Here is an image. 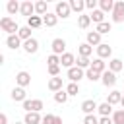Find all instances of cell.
I'll return each mask as SVG.
<instances>
[{
	"instance_id": "obj_1",
	"label": "cell",
	"mask_w": 124,
	"mask_h": 124,
	"mask_svg": "<svg viewBox=\"0 0 124 124\" xmlns=\"http://www.w3.org/2000/svg\"><path fill=\"white\" fill-rule=\"evenodd\" d=\"M0 27H2V31H6L8 35H17L19 33V27H17V23L12 19V17H2L0 19Z\"/></svg>"
},
{
	"instance_id": "obj_2",
	"label": "cell",
	"mask_w": 124,
	"mask_h": 124,
	"mask_svg": "<svg viewBox=\"0 0 124 124\" xmlns=\"http://www.w3.org/2000/svg\"><path fill=\"white\" fill-rule=\"evenodd\" d=\"M54 14L58 16V17H62V19H66V17H70V14H72V8H70V2H58L56 4V8H54Z\"/></svg>"
},
{
	"instance_id": "obj_3",
	"label": "cell",
	"mask_w": 124,
	"mask_h": 124,
	"mask_svg": "<svg viewBox=\"0 0 124 124\" xmlns=\"http://www.w3.org/2000/svg\"><path fill=\"white\" fill-rule=\"evenodd\" d=\"M112 21H114V23H122V21H124V0L114 2V10H112Z\"/></svg>"
},
{
	"instance_id": "obj_4",
	"label": "cell",
	"mask_w": 124,
	"mask_h": 124,
	"mask_svg": "<svg viewBox=\"0 0 124 124\" xmlns=\"http://www.w3.org/2000/svg\"><path fill=\"white\" fill-rule=\"evenodd\" d=\"M43 107H45V105H43L41 99H27V101H23V108H25L27 112H39Z\"/></svg>"
},
{
	"instance_id": "obj_5",
	"label": "cell",
	"mask_w": 124,
	"mask_h": 124,
	"mask_svg": "<svg viewBox=\"0 0 124 124\" xmlns=\"http://www.w3.org/2000/svg\"><path fill=\"white\" fill-rule=\"evenodd\" d=\"M66 76H68V79H70V81H74V83H78V81H79L81 78H85V72H83L81 68H78V66H74V68H70V70H68V74H66Z\"/></svg>"
},
{
	"instance_id": "obj_6",
	"label": "cell",
	"mask_w": 124,
	"mask_h": 124,
	"mask_svg": "<svg viewBox=\"0 0 124 124\" xmlns=\"http://www.w3.org/2000/svg\"><path fill=\"white\" fill-rule=\"evenodd\" d=\"M19 14H21V16H25V17L29 19L31 16H35V4H33L31 0L21 2V10H19Z\"/></svg>"
},
{
	"instance_id": "obj_7",
	"label": "cell",
	"mask_w": 124,
	"mask_h": 124,
	"mask_svg": "<svg viewBox=\"0 0 124 124\" xmlns=\"http://www.w3.org/2000/svg\"><path fill=\"white\" fill-rule=\"evenodd\" d=\"M101 81H103V85H105V87H112V85L116 83V74H114V72H110V70H107V72H103V74H101Z\"/></svg>"
},
{
	"instance_id": "obj_8",
	"label": "cell",
	"mask_w": 124,
	"mask_h": 124,
	"mask_svg": "<svg viewBox=\"0 0 124 124\" xmlns=\"http://www.w3.org/2000/svg\"><path fill=\"white\" fill-rule=\"evenodd\" d=\"M50 46H52V54L62 56V54H64V50H66V41L58 37V39H54V41H52V45H50Z\"/></svg>"
},
{
	"instance_id": "obj_9",
	"label": "cell",
	"mask_w": 124,
	"mask_h": 124,
	"mask_svg": "<svg viewBox=\"0 0 124 124\" xmlns=\"http://www.w3.org/2000/svg\"><path fill=\"white\" fill-rule=\"evenodd\" d=\"M16 83H17V87H27L29 83H31V76L27 74V72H17L16 74Z\"/></svg>"
},
{
	"instance_id": "obj_10",
	"label": "cell",
	"mask_w": 124,
	"mask_h": 124,
	"mask_svg": "<svg viewBox=\"0 0 124 124\" xmlns=\"http://www.w3.org/2000/svg\"><path fill=\"white\" fill-rule=\"evenodd\" d=\"M110 54H112V48L107 45V43H101L99 46H97V58H110Z\"/></svg>"
},
{
	"instance_id": "obj_11",
	"label": "cell",
	"mask_w": 124,
	"mask_h": 124,
	"mask_svg": "<svg viewBox=\"0 0 124 124\" xmlns=\"http://www.w3.org/2000/svg\"><path fill=\"white\" fill-rule=\"evenodd\" d=\"M60 64L70 70V68H74V64H76V56H74L72 52H64V54L60 56Z\"/></svg>"
},
{
	"instance_id": "obj_12",
	"label": "cell",
	"mask_w": 124,
	"mask_h": 124,
	"mask_svg": "<svg viewBox=\"0 0 124 124\" xmlns=\"http://www.w3.org/2000/svg\"><path fill=\"white\" fill-rule=\"evenodd\" d=\"M97 108H99V105H97L93 99H87V101H83V103H81V110L85 112V116H87V114H93Z\"/></svg>"
},
{
	"instance_id": "obj_13",
	"label": "cell",
	"mask_w": 124,
	"mask_h": 124,
	"mask_svg": "<svg viewBox=\"0 0 124 124\" xmlns=\"http://www.w3.org/2000/svg\"><path fill=\"white\" fill-rule=\"evenodd\" d=\"M23 50H25L27 54H35V52L39 50V41H37V39L25 41V43H23Z\"/></svg>"
},
{
	"instance_id": "obj_14",
	"label": "cell",
	"mask_w": 124,
	"mask_h": 124,
	"mask_svg": "<svg viewBox=\"0 0 124 124\" xmlns=\"http://www.w3.org/2000/svg\"><path fill=\"white\" fill-rule=\"evenodd\" d=\"M23 122L25 124H43V116L39 112H25Z\"/></svg>"
},
{
	"instance_id": "obj_15",
	"label": "cell",
	"mask_w": 124,
	"mask_h": 124,
	"mask_svg": "<svg viewBox=\"0 0 124 124\" xmlns=\"http://www.w3.org/2000/svg\"><path fill=\"white\" fill-rule=\"evenodd\" d=\"M62 85H64V81H62V78H60V76H58V78H50V79H48V89H50V91H54V93L62 91Z\"/></svg>"
},
{
	"instance_id": "obj_16",
	"label": "cell",
	"mask_w": 124,
	"mask_h": 124,
	"mask_svg": "<svg viewBox=\"0 0 124 124\" xmlns=\"http://www.w3.org/2000/svg\"><path fill=\"white\" fill-rule=\"evenodd\" d=\"M12 99H14L16 103H17V101H21V103L27 101V93H25V89H23V87H14V89H12Z\"/></svg>"
},
{
	"instance_id": "obj_17",
	"label": "cell",
	"mask_w": 124,
	"mask_h": 124,
	"mask_svg": "<svg viewBox=\"0 0 124 124\" xmlns=\"http://www.w3.org/2000/svg\"><path fill=\"white\" fill-rule=\"evenodd\" d=\"M91 70H95V72L103 74V72H107V62H105L103 58H95V60L91 62Z\"/></svg>"
},
{
	"instance_id": "obj_18",
	"label": "cell",
	"mask_w": 124,
	"mask_h": 124,
	"mask_svg": "<svg viewBox=\"0 0 124 124\" xmlns=\"http://www.w3.org/2000/svg\"><path fill=\"white\" fill-rule=\"evenodd\" d=\"M43 23H45L46 27H54V25L58 23V16L48 12V14H45V16H43Z\"/></svg>"
},
{
	"instance_id": "obj_19",
	"label": "cell",
	"mask_w": 124,
	"mask_h": 124,
	"mask_svg": "<svg viewBox=\"0 0 124 124\" xmlns=\"http://www.w3.org/2000/svg\"><path fill=\"white\" fill-rule=\"evenodd\" d=\"M87 45L99 46V45H101V35H99L97 31H89V33H87Z\"/></svg>"
},
{
	"instance_id": "obj_20",
	"label": "cell",
	"mask_w": 124,
	"mask_h": 124,
	"mask_svg": "<svg viewBox=\"0 0 124 124\" xmlns=\"http://www.w3.org/2000/svg\"><path fill=\"white\" fill-rule=\"evenodd\" d=\"M6 45H8V48H19V46H23V45H21V39H19L17 35H8Z\"/></svg>"
},
{
	"instance_id": "obj_21",
	"label": "cell",
	"mask_w": 124,
	"mask_h": 124,
	"mask_svg": "<svg viewBox=\"0 0 124 124\" xmlns=\"http://www.w3.org/2000/svg\"><path fill=\"white\" fill-rule=\"evenodd\" d=\"M122 68H124V62H122L120 58H112V60L108 62V70H110V72H114V74H118Z\"/></svg>"
},
{
	"instance_id": "obj_22",
	"label": "cell",
	"mask_w": 124,
	"mask_h": 124,
	"mask_svg": "<svg viewBox=\"0 0 124 124\" xmlns=\"http://www.w3.org/2000/svg\"><path fill=\"white\" fill-rule=\"evenodd\" d=\"M122 101V91H110L108 97H107V103L108 105H118Z\"/></svg>"
},
{
	"instance_id": "obj_23",
	"label": "cell",
	"mask_w": 124,
	"mask_h": 124,
	"mask_svg": "<svg viewBox=\"0 0 124 124\" xmlns=\"http://www.w3.org/2000/svg\"><path fill=\"white\" fill-rule=\"evenodd\" d=\"M27 25H29L31 29H39V27L45 25V23H43V17H41V16H31V17L27 19Z\"/></svg>"
},
{
	"instance_id": "obj_24",
	"label": "cell",
	"mask_w": 124,
	"mask_h": 124,
	"mask_svg": "<svg viewBox=\"0 0 124 124\" xmlns=\"http://www.w3.org/2000/svg\"><path fill=\"white\" fill-rule=\"evenodd\" d=\"M99 10L105 12V14L107 12H112L114 10V2L112 0H99Z\"/></svg>"
},
{
	"instance_id": "obj_25",
	"label": "cell",
	"mask_w": 124,
	"mask_h": 124,
	"mask_svg": "<svg viewBox=\"0 0 124 124\" xmlns=\"http://www.w3.org/2000/svg\"><path fill=\"white\" fill-rule=\"evenodd\" d=\"M70 8L81 16V12L85 10V2H83V0H70Z\"/></svg>"
},
{
	"instance_id": "obj_26",
	"label": "cell",
	"mask_w": 124,
	"mask_h": 124,
	"mask_svg": "<svg viewBox=\"0 0 124 124\" xmlns=\"http://www.w3.org/2000/svg\"><path fill=\"white\" fill-rule=\"evenodd\" d=\"M17 37L25 43V41H29V39H33L31 37V27L29 25H25V27H19V33H17Z\"/></svg>"
},
{
	"instance_id": "obj_27",
	"label": "cell",
	"mask_w": 124,
	"mask_h": 124,
	"mask_svg": "<svg viewBox=\"0 0 124 124\" xmlns=\"http://www.w3.org/2000/svg\"><path fill=\"white\" fill-rule=\"evenodd\" d=\"M6 10H8V14H10V16H14V14H17V12L21 10V4H19V2H16V0H10V2H8V6H6Z\"/></svg>"
},
{
	"instance_id": "obj_28",
	"label": "cell",
	"mask_w": 124,
	"mask_h": 124,
	"mask_svg": "<svg viewBox=\"0 0 124 124\" xmlns=\"http://www.w3.org/2000/svg\"><path fill=\"white\" fill-rule=\"evenodd\" d=\"M35 14H37V16H41V17H43L45 14H48V12H46V2H45V0L35 2Z\"/></svg>"
},
{
	"instance_id": "obj_29",
	"label": "cell",
	"mask_w": 124,
	"mask_h": 124,
	"mask_svg": "<svg viewBox=\"0 0 124 124\" xmlns=\"http://www.w3.org/2000/svg\"><path fill=\"white\" fill-rule=\"evenodd\" d=\"M89 17H91V21H95V23L99 25V23H103V21H105V12L95 10V12H91V14H89Z\"/></svg>"
},
{
	"instance_id": "obj_30",
	"label": "cell",
	"mask_w": 124,
	"mask_h": 124,
	"mask_svg": "<svg viewBox=\"0 0 124 124\" xmlns=\"http://www.w3.org/2000/svg\"><path fill=\"white\" fill-rule=\"evenodd\" d=\"M78 52H79V56L89 58V56H91V52H93V46H91V45H87V43H83V45H79Z\"/></svg>"
},
{
	"instance_id": "obj_31",
	"label": "cell",
	"mask_w": 124,
	"mask_h": 124,
	"mask_svg": "<svg viewBox=\"0 0 124 124\" xmlns=\"http://www.w3.org/2000/svg\"><path fill=\"white\" fill-rule=\"evenodd\" d=\"M97 110H99V114H101V116H110V112H112V105H108V103L105 101V103H101V105H99V108H97Z\"/></svg>"
},
{
	"instance_id": "obj_32",
	"label": "cell",
	"mask_w": 124,
	"mask_h": 124,
	"mask_svg": "<svg viewBox=\"0 0 124 124\" xmlns=\"http://www.w3.org/2000/svg\"><path fill=\"white\" fill-rule=\"evenodd\" d=\"M89 23H91V17H89L87 14H81V16H78V25H79L81 29H87V27H89Z\"/></svg>"
},
{
	"instance_id": "obj_33",
	"label": "cell",
	"mask_w": 124,
	"mask_h": 124,
	"mask_svg": "<svg viewBox=\"0 0 124 124\" xmlns=\"http://www.w3.org/2000/svg\"><path fill=\"white\" fill-rule=\"evenodd\" d=\"M110 29H112L110 21H103V23H99V25H97V29H95V31H97L99 35H107V33L110 31Z\"/></svg>"
},
{
	"instance_id": "obj_34",
	"label": "cell",
	"mask_w": 124,
	"mask_h": 124,
	"mask_svg": "<svg viewBox=\"0 0 124 124\" xmlns=\"http://www.w3.org/2000/svg\"><path fill=\"white\" fill-rule=\"evenodd\" d=\"M76 66H78V68H81V70H85V68L89 70V68H91V60H89V58H85V56H79V58L76 60Z\"/></svg>"
},
{
	"instance_id": "obj_35",
	"label": "cell",
	"mask_w": 124,
	"mask_h": 124,
	"mask_svg": "<svg viewBox=\"0 0 124 124\" xmlns=\"http://www.w3.org/2000/svg\"><path fill=\"white\" fill-rule=\"evenodd\" d=\"M68 93H66V89H62V91H58V93H54V101L58 103V105H64L66 101H68Z\"/></svg>"
},
{
	"instance_id": "obj_36",
	"label": "cell",
	"mask_w": 124,
	"mask_h": 124,
	"mask_svg": "<svg viewBox=\"0 0 124 124\" xmlns=\"http://www.w3.org/2000/svg\"><path fill=\"white\" fill-rule=\"evenodd\" d=\"M66 93H68L70 97L78 95V93H79V85H78V83H74V81H70V83L66 85Z\"/></svg>"
},
{
	"instance_id": "obj_37",
	"label": "cell",
	"mask_w": 124,
	"mask_h": 124,
	"mask_svg": "<svg viewBox=\"0 0 124 124\" xmlns=\"http://www.w3.org/2000/svg\"><path fill=\"white\" fill-rule=\"evenodd\" d=\"M112 122H114V124H124V108L112 112Z\"/></svg>"
},
{
	"instance_id": "obj_38",
	"label": "cell",
	"mask_w": 124,
	"mask_h": 124,
	"mask_svg": "<svg viewBox=\"0 0 124 124\" xmlns=\"http://www.w3.org/2000/svg\"><path fill=\"white\" fill-rule=\"evenodd\" d=\"M85 78H87V79H89V81H99V79H101V74H99V72H95V70H91V68H89V70H87V72H85Z\"/></svg>"
},
{
	"instance_id": "obj_39",
	"label": "cell",
	"mask_w": 124,
	"mask_h": 124,
	"mask_svg": "<svg viewBox=\"0 0 124 124\" xmlns=\"http://www.w3.org/2000/svg\"><path fill=\"white\" fill-rule=\"evenodd\" d=\"M46 64H48V66H60V56H58V54H50V56L46 58Z\"/></svg>"
},
{
	"instance_id": "obj_40",
	"label": "cell",
	"mask_w": 124,
	"mask_h": 124,
	"mask_svg": "<svg viewBox=\"0 0 124 124\" xmlns=\"http://www.w3.org/2000/svg\"><path fill=\"white\" fill-rule=\"evenodd\" d=\"M83 124H99V118H97L95 114H87V116L83 118Z\"/></svg>"
},
{
	"instance_id": "obj_41",
	"label": "cell",
	"mask_w": 124,
	"mask_h": 124,
	"mask_svg": "<svg viewBox=\"0 0 124 124\" xmlns=\"http://www.w3.org/2000/svg\"><path fill=\"white\" fill-rule=\"evenodd\" d=\"M97 6H99V2H97V0H85V8H87V10L95 12V10H97Z\"/></svg>"
},
{
	"instance_id": "obj_42",
	"label": "cell",
	"mask_w": 124,
	"mask_h": 124,
	"mask_svg": "<svg viewBox=\"0 0 124 124\" xmlns=\"http://www.w3.org/2000/svg\"><path fill=\"white\" fill-rule=\"evenodd\" d=\"M48 74L52 78H58L60 76V66H48Z\"/></svg>"
},
{
	"instance_id": "obj_43",
	"label": "cell",
	"mask_w": 124,
	"mask_h": 124,
	"mask_svg": "<svg viewBox=\"0 0 124 124\" xmlns=\"http://www.w3.org/2000/svg\"><path fill=\"white\" fill-rule=\"evenodd\" d=\"M56 120V114H45L43 116V124H54Z\"/></svg>"
},
{
	"instance_id": "obj_44",
	"label": "cell",
	"mask_w": 124,
	"mask_h": 124,
	"mask_svg": "<svg viewBox=\"0 0 124 124\" xmlns=\"http://www.w3.org/2000/svg\"><path fill=\"white\" fill-rule=\"evenodd\" d=\"M99 124H114V122H112L110 116H101V118H99Z\"/></svg>"
},
{
	"instance_id": "obj_45",
	"label": "cell",
	"mask_w": 124,
	"mask_h": 124,
	"mask_svg": "<svg viewBox=\"0 0 124 124\" xmlns=\"http://www.w3.org/2000/svg\"><path fill=\"white\" fill-rule=\"evenodd\" d=\"M0 124H8V116H6L4 112L0 114Z\"/></svg>"
},
{
	"instance_id": "obj_46",
	"label": "cell",
	"mask_w": 124,
	"mask_h": 124,
	"mask_svg": "<svg viewBox=\"0 0 124 124\" xmlns=\"http://www.w3.org/2000/svg\"><path fill=\"white\" fill-rule=\"evenodd\" d=\"M54 124H62V118H60V116H56V120H54Z\"/></svg>"
},
{
	"instance_id": "obj_47",
	"label": "cell",
	"mask_w": 124,
	"mask_h": 124,
	"mask_svg": "<svg viewBox=\"0 0 124 124\" xmlns=\"http://www.w3.org/2000/svg\"><path fill=\"white\" fill-rule=\"evenodd\" d=\"M120 105H122V108H124V95H122V101H120Z\"/></svg>"
},
{
	"instance_id": "obj_48",
	"label": "cell",
	"mask_w": 124,
	"mask_h": 124,
	"mask_svg": "<svg viewBox=\"0 0 124 124\" xmlns=\"http://www.w3.org/2000/svg\"><path fill=\"white\" fill-rule=\"evenodd\" d=\"M16 124H25V122H16Z\"/></svg>"
}]
</instances>
